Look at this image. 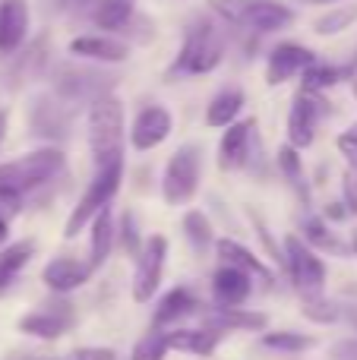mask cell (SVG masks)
Segmentation results:
<instances>
[{
    "instance_id": "5",
    "label": "cell",
    "mask_w": 357,
    "mask_h": 360,
    "mask_svg": "<svg viewBox=\"0 0 357 360\" xmlns=\"http://www.w3.org/2000/svg\"><path fill=\"white\" fill-rule=\"evenodd\" d=\"M120 180H124V162L95 168V177L89 180L86 193L79 196V202L73 205L67 224H63V237H67V240H73L82 228H89V224L95 221L98 212H105L108 205H111V199L117 196V190H120Z\"/></svg>"
},
{
    "instance_id": "47",
    "label": "cell",
    "mask_w": 357,
    "mask_h": 360,
    "mask_svg": "<svg viewBox=\"0 0 357 360\" xmlns=\"http://www.w3.org/2000/svg\"><path fill=\"white\" fill-rule=\"evenodd\" d=\"M6 120H10V114L0 111V139H4V133H6Z\"/></svg>"
},
{
    "instance_id": "14",
    "label": "cell",
    "mask_w": 357,
    "mask_h": 360,
    "mask_svg": "<svg viewBox=\"0 0 357 360\" xmlns=\"http://www.w3.org/2000/svg\"><path fill=\"white\" fill-rule=\"evenodd\" d=\"M202 326L215 332H266L269 329V316L259 310H247V307H215V304H202L200 310Z\"/></svg>"
},
{
    "instance_id": "28",
    "label": "cell",
    "mask_w": 357,
    "mask_h": 360,
    "mask_svg": "<svg viewBox=\"0 0 357 360\" xmlns=\"http://www.w3.org/2000/svg\"><path fill=\"white\" fill-rule=\"evenodd\" d=\"M304 240H307L316 253H332V256H348L351 253V247L335 237L332 224H329L326 218H316V215L304 218Z\"/></svg>"
},
{
    "instance_id": "48",
    "label": "cell",
    "mask_w": 357,
    "mask_h": 360,
    "mask_svg": "<svg viewBox=\"0 0 357 360\" xmlns=\"http://www.w3.org/2000/svg\"><path fill=\"white\" fill-rule=\"evenodd\" d=\"M351 253L357 256V231H354V234H351Z\"/></svg>"
},
{
    "instance_id": "25",
    "label": "cell",
    "mask_w": 357,
    "mask_h": 360,
    "mask_svg": "<svg viewBox=\"0 0 357 360\" xmlns=\"http://www.w3.org/2000/svg\"><path fill=\"white\" fill-rule=\"evenodd\" d=\"M89 228H92L89 231V266L101 269L111 259V250H114V243H117V224H114L111 205H108L105 212H98Z\"/></svg>"
},
{
    "instance_id": "24",
    "label": "cell",
    "mask_w": 357,
    "mask_h": 360,
    "mask_svg": "<svg viewBox=\"0 0 357 360\" xmlns=\"http://www.w3.org/2000/svg\"><path fill=\"white\" fill-rule=\"evenodd\" d=\"M244 105H247V95H244V89L240 86L219 89V92L209 98V105H206V127H212V130H225V127L238 124Z\"/></svg>"
},
{
    "instance_id": "9",
    "label": "cell",
    "mask_w": 357,
    "mask_h": 360,
    "mask_svg": "<svg viewBox=\"0 0 357 360\" xmlns=\"http://www.w3.org/2000/svg\"><path fill=\"white\" fill-rule=\"evenodd\" d=\"M76 323V307L70 304L67 297L57 294V300L51 304H41L35 307L32 313H25L19 319V332L22 335H32V338H41V342H54V338L67 335Z\"/></svg>"
},
{
    "instance_id": "35",
    "label": "cell",
    "mask_w": 357,
    "mask_h": 360,
    "mask_svg": "<svg viewBox=\"0 0 357 360\" xmlns=\"http://www.w3.org/2000/svg\"><path fill=\"white\" fill-rule=\"evenodd\" d=\"M247 218H250V224H253V231H257V237L263 240V247H266V253H269V259L275 262V266H282L285 272H288V256H285V243H282V247L275 243V237H272V231H269V224H266V218L259 215L257 209H247Z\"/></svg>"
},
{
    "instance_id": "15",
    "label": "cell",
    "mask_w": 357,
    "mask_h": 360,
    "mask_svg": "<svg viewBox=\"0 0 357 360\" xmlns=\"http://www.w3.org/2000/svg\"><path fill=\"white\" fill-rule=\"evenodd\" d=\"M95 269L89 266V259H79V256H54L48 266L41 269V281L48 291L67 297L70 291H79L89 278H92Z\"/></svg>"
},
{
    "instance_id": "20",
    "label": "cell",
    "mask_w": 357,
    "mask_h": 360,
    "mask_svg": "<svg viewBox=\"0 0 357 360\" xmlns=\"http://www.w3.org/2000/svg\"><path fill=\"white\" fill-rule=\"evenodd\" d=\"M32 133L44 139H63L67 136V124H70V114H67V101L63 98H51V95H38L32 101Z\"/></svg>"
},
{
    "instance_id": "33",
    "label": "cell",
    "mask_w": 357,
    "mask_h": 360,
    "mask_svg": "<svg viewBox=\"0 0 357 360\" xmlns=\"http://www.w3.org/2000/svg\"><path fill=\"white\" fill-rule=\"evenodd\" d=\"M301 313H304V319H310V323H316V326L339 323V316H342V310L326 294H307V297H301Z\"/></svg>"
},
{
    "instance_id": "36",
    "label": "cell",
    "mask_w": 357,
    "mask_h": 360,
    "mask_svg": "<svg viewBox=\"0 0 357 360\" xmlns=\"http://www.w3.org/2000/svg\"><path fill=\"white\" fill-rule=\"evenodd\" d=\"M339 79H345V70H339V67H326V63H320L316 60L310 70H304V89L307 92H326V89H332Z\"/></svg>"
},
{
    "instance_id": "6",
    "label": "cell",
    "mask_w": 357,
    "mask_h": 360,
    "mask_svg": "<svg viewBox=\"0 0 357 360\" xmlns=\"http://www.w3.org/2000/svg\"><path fill=\"white\" fill-rule=\"evenodd\" d=\"M202 180V146L200 143H183L168 158L162 171V199L164 205H187L196 196Z\"/></svg>"
},
{
    "instance_id": "38",
    "label": "cell",
    "mask_w": 357,
    "mask_h": 360,
    "mask_svg": "<svg viewBox=\"0 0 357 360\" xmlns=\"http://www.w3.org/2000/svg\"><path fill=\"white\" fill-rule=\"evenodd\" d=\"M335 146H339V152L348 158V165H351V168H357V120H354L351 127H348L345 133H342L339 139H335Z\"/></svg>"
},
{
    "instance_id": "39",
    "label": "cell",
    "mask_w": 357,
    "mask_h": 360,
    "mask_svg": "<svg viewBox=\"0 0 357 360\" xmlns=\"http://www.w3.org/2000/svg\"><path fill=\"white\" fill-rule=\"evenodd\" d=\"M342 202L348 205L351 215H357V168H348L342 174Z\"/></svg>"
},
{
    "instance_id": "4",
    "label": "cell",
    "mask_w": 357,
    "mask_h": 360,
    "mask_svg": "<svg viewBox=\"0 0 357 360\" xmlns=\"http://www.w3.org/2000/svg\"><path fill=\"white\" fill-rule=\"evenodd\" d=\"M63 168H67V155H63L60 146H41V149L25 152V155L0 165V186L29 193L51 184L57 174H63Z\"/></svg>"
},
{
    "instance_id": "31",
    "label": "cell",
    "mask_w": 357,
    "mask_h": 360,
    "mask_svg": "<svg viewBox=\"0 0 357 360\" xmlns=\"http://www.w3.org/2000/svg\"><path fill=\"white\" fill-rule=\"evenodd\" d=\"M275 162H278L282 177L288 180V186L297 190V196H304V202H307V177H304V162H301V155H297V149L294 146H282Z\"/></svg>"
},
{
    "instance_id": "41",
    "label": "cell",
    "mask_w": 357,
    "mask_h": 360,
    "mask_svg": "<svg viewBox=\"0 0 357 360\" xmlns=\"http://www.w3.org/2000/svg\"><path fill=\"white\" fill-rule=\"evenodd\" d=\"M332 360H357V338H339V342L329 348Z\"/></svg>"
},
{
    "instance_id": "17",
    "label": "cell",
    "mask_w": 357,
    "mask_h": 360,
    "mask_svg": "<svg viewBox=\"0 0 357 360\" xmlns=\"http://www.w3.org/2000/svg\"><path fill=\"white\" fill-rule=\"evenodd\" d=\"M257 136V120H238V124L225 127L219 139V168L221 171H240L250 162V146Z\"/></svg>"
},
{
    "instance_id": "46",
    "label": "cell",
    "mask_w": 357,
    "mask_h": 360,
    "mask_svg": "<svg viewBox=\"0 0 357 360\" xmlns=\"http://www.w3.org/2000/svg\"><path fill=\"white\" fill-rule=\"evenodd\" d=\"M301 4H310V6H339L345 0H301Z\"/></svg>"
},
{
    "instance_id": "1",
    "label": "cell",
    "mask_w": 357,
    "mask_h": 360,
    "mask_svg": "<svg viewBox=\"0 0 357 360\" xmlns=\"http://www.w3.org/2000/svg\"><path fill=\"white\" fill-rule=\"evenodd\" d=\"M89 152H92L95 168L124 162V139H126V124H124V105L114 92L98 95L89 105Z\"/></svg>"
},
{
    "instance_id": "42",
    "label": "cell",
    "mask_w": 357,
    "mask_h": 360,
    "mask_svg": "<svg viewBox=\"0 0 357 360\" xmlns=\"http://www.w3.org/2000/svg\"><path fill=\"white\" fill-rule=\"evenodd\" d=\"M348 215H351V212H348L345 202H329V205H326V221H329V224H332V221H345Z\"/></svg>"
},
{
    "instance_id": "30",
    "label": "cell",
    "mask_w": 357,
    "mask_h": 360,
    "mask_svg": "<svg viewBox=\"0 0 357 360\" xmlns=\"http://www.w3.org/2000/svg\"><path fill=\"white\" fill-rule=\"evenodd\" d=\"M259 345L269 351H278V354H304V351L316 348V338L313 335H304V332L294 329H266L259 335Z\"/></svg>"
},
{
    "instance_id": "32",
    "label": "cell",
    "mask_w": 357,
    "mask_h": 360,
    "mask_svg": "<svg viewBox=\"0 0 357 360\" xmlns=\"http://www.w3.org/2000/svg\"><path fill=\"white\" fill-rule=\"evenodd\" d=\"M171 351V342H168V329H155L152 326L130 351V360H164Z\"/></svg>"
},
{
    "instance_id": "40",
    "label": "cell",
    "mask_w": 357,
    "mask_h": 360,
    "mask_svg": "<svg viewBox=\"0 0 357 360\" xmlns=\"http://www.w3.org/2000/svg\"><path fill=\"white\" fill-rule=\"evenodd\" d=\"M67 360H117L114 348H76Z\"/></svg>"
},
{
    "instance_id": "8",
    "label": "cell",
    "mask_w": 357,
    "mask_h": 360,
    "mask_svg": "<svg viewBox=\"0 0 357 360\" xmlns=\"http://www.w3.org/2000/svg\"><path fill=\"white\" fill-rule=\"evenodd\" d=\"M164 262H168V237L164 234L145 237L143 253L136 256V269H133V300L136 304H149L158 294L164 278Z\"/></svg>"
},
{
    "instance_id": "27",
    "label": "cell",
    "mask_w": 357,
    "mask_h": 360,
    "mask_svg": "<svg viewBox=\"0 0 357 360\" xmlns=\"http://www.w3.org/2000/svg\"><path fill=\"white\" fill-rule=\"evenodd\" d=\"M32 256H35V240H16L0 250V294L10 291L19 272L32 262Z\"/></svg>"
},
{
    "instance_id": "2",
    "label": "cell",
    "mask_w": 357,
    "mask_h": 360,
    "mask_svg": "<svg viewBox=\"0 0 357 360\" xmlns=\"http://www.w3.org/2000/svg\"><path fill=\"white\" fill-rule=\"evenodd\" d=\"M209 10L221 16L228 25L257 32V35H272L294 25V10L282 0H209Z\"/></svg>"
},
{
    "instance_id": "21",
    "label": "cell",
    "mask_w": 357,
    "mask_h": 360,
    "mask_svg": "<svg viewBox=\"0 0 357 360\" xmlns=\"http://www.w3.org/2000/svg\"><path fill=\"white\" fill-rule=\"evenodd\" d=\"M215 256L221 259V266H234V269H240V272L253 275V281H259L263 288L275 285V275H272V269H266L253 250H247L244 243L231 240V237H219V240H215Z\"/></svg>"
},
{
    "instance_id": "37",
    "label": "cell",
    "mask_w": 357,
    "mask_h": 360,
    "mask_svg": "<svg viewBox=\"0 0 357 360\" xmlns=\"http://www.w3.org/2000/svg\"><path fill=\"white\" fill-rule=\"evenodd\" d=\"M117 240H120V247H124V253L133 256V259L143 253L145 237L139 234V218H136V212H130V209L124 212V218H120V228H117Z\"/></svg>"
},
{
    "instance_id": "49",
    "label": "cell",
    "mask_w": 357,
    "mask_h": 360,
    "mask_svg": "<svg viewBox=\"0 0 357 360\" xmlns=\"http://www.w3.org/2000/svg\"><path fill=\"white\" fill-rule=\"evenodd\" d=\"M13 360H51V357H35V354H29V357H13Z\"/></svg>"
},
{
    "instance_id": "23",
    "label": "cell",
    "mask_w": 357,
    "mask_h": 360,
    "mask_svg": "<svg viewBox=\"0 0 357 360\" xmlns=\"http://www.w3.org/2000/svg\"><path fill=\"white\" fill-rule=\"evenodd\" d=\"M89 19L108 35L126 32L136 19V4L133 0H92L89 4Z\"/></svg>"
},
{
    "instance_id": "29",
    "label": "cell",
    "mask_w": 357,
    "mask_h": 360,
    "mask_svg": "<svg viewBox=\"0 0 357 360\" xmlns=\"http://www.w3.org/2000/svg\"><path fill=\"white\" fill-rule=\"evenodd\" d=\"M183 237H187V243L193 247V253H209V250H215V228H212V221H209V215L206 212H200V209H190L187 215H183Z\"/></svg>"
},
{
    "instance_id": "3",
    "label": "cell",
    "mask_w": 357,
    "mask_h": 360,
    "mask_svg": "<svg viewBox=\"0 0 357 360\" xmlns=\"http://www.w3.org/2000/svg\"><path fill=\"white\" fill-rule=\"evenodd\" d=\"M225 60V38L209 19L196 16L183 32V44L177 51V60L171 63V73L177 76H202L212 73Z\"/></svg>"
},
{
    "instance_id": "43",
    "label": "cell",
    "mask_w": 357,
    "mask_h": 360,
    "mask_svg": "<svg viewBox=\"0 0 357 360\" xmlns=\"http://www.w3.org/2000/svg\"><path fill=\"white\" fill-rule=\"evenodd\" d=\"M82 4H92V0H51L54 10H73V6H82Z\"/></svg>"
},
{
    "instance_id": "11",
    "label": "cell",
    "mask_w": 357,
    "mask_h": 360,
    "mask_svg": "<svg viewBox=\"0 0 357 360\" xmlns=\"http://www.w3.org/2000/svg\"><path fill=\"white\" fill-rule=\"evenodd\" d=\"M171 130H174V117H171V111L164 105H158V101H152V105L139 108V114L133 117L130 146L136 152H152L171 136Z\"/></svg>"
},
{
    "instance_id": "13",
    "label": "cell",
    "mask_w": 357,
    "mask_h": 360,
    "mask_svg": "<svg viewBox=\"0 0 357 360\" xmlns=\"http://www.w3.org/2000/svg\"><path fill=\"white\" fill-rule=\"evenodd\" d=\"M70 57L76 60H92V63H124L130 57V44L117 35L108 32H89V35H76L67 44Z\"/></svg>"
},
{
    "instance_id": "10",
    "label": "cell",
    "mask_w": 357,
    "mask_h": 360,
    "mask_svg": "<svg viewBox=\"0 0 357 360\" xmlns=\"http://www.w3.org/2000/svg\"><path fill=\"white\" fill-rule=\"evenodd\" d=\"M323 117V95L320 92H301L291 101V114H288V146H294L297 152L310 149L316 139V127Z\"/></svg>"
},
{
    "instance_id": "34",
    "label": "cell",
    "mask_w": 357,
    "mask_h": 360,
    "mask_svg": "<svg viewBox=\"0 0 357 360\" xmlns=\"http://www.w3.org/2000/svg\"><path fill=\"white\" fill-rule=\"evenodd\" d=\"M357 19V6H348V4H339V6H329L326 16H316L313 19V32L316 35H339L345 32Z\"/></svg>"
},
{
    "instance_id": "22",
    "label": "cell",
    "mask_w": 357,
    "mask_h": 360,
    "mask_svg": "<svg viewBox=\"0 0 357 360\" xmlns=\"http://www.w3.org/2000/svg\"><path fill=\"white\" fill-rule=\"evenodd\" d=\"M253 294V275L234 266H219L212 275V304L215 307H244Z\"/></svg>"
},
{
    "instance_id": "44",
    "label": "cell",
    "mask_w": 357,
    "mask_h": 360,
    "mask_svg": "<svg viewBox=\"0 0 357 360\" xmlns=\"http://www.w3.org/2000/svg\"><path fill=\"white\" fill-rule=\"evenodd\" d=\"M6 237H10V215H4V212H0V247L6 243Z\"/></svg>"
},
{
    "instance_id": "12",
    "label": "cell",
    "mask_w": 357,
    "mask_h": 360,
    "mask_svg": "<svg viewBox=\"0 0 357 360\" xmlns=\"http://www.w3.org/2000/svg\"><path fill=\"white\" fill-rule=\"evenodd\" d=\"M320 57L307 48V44L297 41H282L269 51V60H266V82L269 86H285L294 76H304V70H310Z\"/></svg>"
},
{
    "instance_id": "16",
    "label": "cell",
    "mask_w": 357,
    "mask_h": 360,
    "mask_svg": "<svg viewBox=\"0 0 357 360\" xmlns=\"http://www.w3.org/2000/svg\"><path fill=\"white\" fill-rule=\"evenodd\" d=\"M32 10L25 0H0V57H13L29 38Z\"/></svg>"
},
{
    "instance_id": "18",
    "label": "cell",
    "mask_w": 357,
    "mask_h": 360,
    "mask_svg": "<svg viewBox=\"0 0 357 360\" xmlns=\"http://www.w3.org/2000/svg\"><path fill=\"white\" fill-rule=\"evenodd\" d=\"M101 79L95 70L76 67V73H73L70 67H60L57 70V98H63L67 105H73V101H89L92 105L98 95H108V86H111V82H101Z\"/></svg>"
},
{
    "instance_id": "26",
    "label": "cell",
    "mask_w": 357,
    "mask_h": 360,
    "mask_svg": "<svg viewBox=\"0 0 357 360\" xmlns=\"http://www.w3.org/2000/svg\"><path fill=\"white\" fill-rule=\"evenodd\" d=\"M168 342L171 351H183V354H196V357H212L215 348L221 342V332L200 326V329H187V326H177L168 329Z\"/></svg>"
},
{
    "instance_id": "45",
    "label": "cell",
    "mask_w": 357,
    "mask_h": 360,
    "mask_svg": "<svg viewBox=\"0 0 357 360\" xmlns=\"http://www.w3.org/2000/svg\"><path fill=\"white\" fill-rule=\"evenodd\" d=\"M342 316H345V319H348V323H351V326H354V332H357V304H348V307H345V310H342Z\"/></svg>"
},
{
    "instance_id": "19",
    "label": "cell",
    "mask_w": 357,
    "mask_h": 360,
    "mask_svg": "<svg viewBox=\"0 0 357 360\" xmlns=\"http://www.w3.org/2000/svg\"><path fill=\"white\" fill-rule=\"evenodd\" d=\"M202 304L190 288H171L162 300L155 304V313H152V326L155 329H177L183 319H190L193 313H200Z\"/></svg>"
},
{
    "instance_id": "7",
    "label": "cell",
    "mask_w": 357,
    "mask_h": 360,
    "mask_svg": "<svg viewBox=\"0 0 357 360\" xmlns=\"http://www.w3.org/2000/svg\"><path fill=\"white\" fill-rule=\"evenodd\" d=\"M285 256H288V278L294 281L297 294H323L326 291L329 269L323 262V256L304 240L301 234H285Z\"/></svg>"
}]
</instances>
